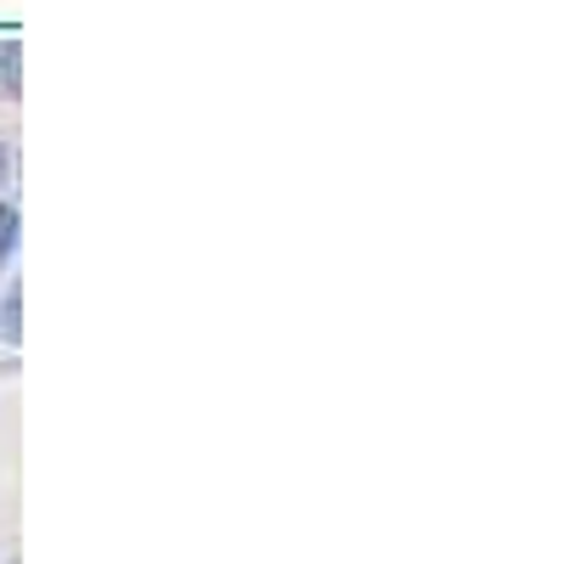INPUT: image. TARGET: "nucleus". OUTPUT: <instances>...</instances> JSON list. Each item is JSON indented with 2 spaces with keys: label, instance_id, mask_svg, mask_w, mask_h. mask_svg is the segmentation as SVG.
I'll return each mask as SVG.
<instances>
[{
  "label": "nucleus",
  "instance_id": "f03ea898",
  "mask_svg": "<svg viewBox=\"0 0 564 564\" xmlns=\"http://www.w3.org/2000/svg\"><path fill=\"white\" fill-rule=\"evenodd\" d=\"M18 316H23V289L7 294V305H0V339L18 345Z\"/></svg>",
  "mask_w": 564,
  "mask_h": 564
},
{
  "label": "nucleus",
  "instance_id": "f257e3e1",
  "mask_svg": "<svg viewBox=\"0 0 564 564\" xmlns=\"http://www.w3.org/2000/svg\"><path fill=\"white\" fill-rule=\"evenodd\" d=\"M12 249H18V209H12V204H0V271H7Z\"/></svg>",
  "mask_w": 564,
  "mask_h": 564
},
{
  "label": "nucleus",
  "instance_id": "7ed1b4c3",
  "mask_svg": "<svg viewBox=\"0 0 564 564\" xmlns=\"http://www.w3.org/2000/svg\"><path fill=\"white\" fill-rule=\"evenodd\" d=\"M0 175H7V148H0Z\"/></svg>",
  "mask_w": 564,
  "mask_h": 564
}]
</instances>
